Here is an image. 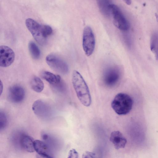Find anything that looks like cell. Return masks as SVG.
<instances>
[{"mask_svg": "<svg viewBox=\"0 0 158 158\" xmlns=\"http://www.w3.org/2000/svg\"><path fill=\"white\" fill-rule=\"evenodd\" d=\"M72 78L73 86L79 100L84 106H89L91 103V96L88 86L83 77L78 72L74 70Z\"/></svg>", "mask_w": 158, "mask_h": 158, "instance_id": "6da1fadb", "label": "cell"}, {"mask_svg": "<svg viewBox=\"0 0 158 158\" xmlns=\"http://www.w3.org/2000/svg\"><path fill=\"white\" fill-rule=\"evenodd\" d=\"M26 26L35 41L40 45H45L47 37L52 33L51 27L41 25L34 19L28 18L25 21Z\"/></svg>", "mask_w": 158, "mask_h": 158, "instance_id": "7a4b0ae2", "label": "cell"}, {"mask_svg": "<svg viewBox=\"0 0 158 158\" xmlns=\"http://www.w3.org/2000/svg\"><path fill=\"white\" fill-rule=\"evenodd\" d=\"M132 98L127 94L120 93L117 94L112 102L111 106L114 111L119 115L129 113L133 105Z\"/></svg>", "mask_w": 158, "mask_h": 158, "instance_id": "3957f363", "label": "cell"}, {"mask_svg": "<svg viewBox=\"0 0 158 158\" xmlns=\"http://www.w3.org/2000/svg\"><path fill=\"white\" fill-rule=\"evenodd\" d=\"M109 9L114 26L121 31L127 30L130 27L129 22L119 7L111 4L109 6Z\"/></svg>", "mask_w": 158, "mask_h": 158, "instance_id": "277c9868", "label": "cell"}, {"mask_svg": "<svg viewBox=\"0 0 158 158\" xmlns=\"http://www.w3.org/2000/svg\"><path fill=\"white\" fill-rule=\"evenodd\" d=\"M95 41L94 35L91 27L86 26L84 28L82 36V47L87 56L91 55L95 48Z\"/></svg>", "mask_w": 158, "mask_h": 158, "instance_id": "5b68a950", "label": "cell"}, {"mask_svg": "<svg viewBox=\"0 0 158 158\" xmlns=\"http://www.w3.org/2000/svg\"><path fill=\"white\" fill-rule=\"evenodd\" d=\"M121 73L119 69L115 66L109 67L104 71L103 75V81L106 85L113 87L119 82Z\"/></svg>", "mask_w": 158, "mask_h": 158, "instance_id": "8992f818", "label": "cell"}, {"mask_svg": "<svg viewBox=\"0 0 158 158\" xmlns=\"http://www.w3.org/2000/svg\"><path fill=\"white\" fill-rule=\"evenodd\" d=\"M46 61L48 65L55 71L63 74L67 73L69 71L67 63L57 56L50 54L46 57Z\"/></svg>", "mask_w": 158, "mask_h": 158, "instance_id": "52a82bcc", "label": "cell"}, {"mask_svg": "<svg viewBox=\"0 0 158 158\" xmlns=\"http://www.w3.org/2000/svg\"><path fill=\"white\" fill-rule=\"evenodd\" d=\"M0 66L4 68L10 66L14 62L15 54L13 50L6 45L0 46Z\"/></svg>", "mask_w": 158, "mask_h": 158, "instance_id": "ba28073f", "label": "cell"}, {"mask_svg": "<svg viewBox=\"0 0 158 158\" xmlns=\"http://www.w3.org/2000/svg\"><path fill=\"white\" fill-rule=\"evenodd\" d=\"M25 96L24 89L19 85H15L10 87L8 91V96L10 100L14 103L22 102Z\"/></svg>", "mask_w": 158, "mask_h": 158, "instance_id": "9c48e42d", "label": "cell"}, {"mask_svg": "<svg viewBox=\"0 0 158 158\" xmlns=\"http://www.w3.org/2000/svg\"><path fill=\"white\" fill-rule=\"evenodd\" d=\"M110 141L117 149L124 148L127 143V140L121 132L119 131H114L110 135Z\"/></svg>", "mask_w": 158, "mask_h": 158, "instance_id": "30bf717a", "label": "cell"}, {"mask_svg": "<svg viewBox=\"0 0 158 158\" xmlns=\"http://www.w3.org/2000/svg\"><path fill=\"white\" fill-rule=\"evenodd\" d=\"M49 109L46 103L40 99L35 101L32 106V110L34 113L37 116L42 118L47 116Z\"/></svg>", "mask_w": 158, "mask_h": 158, "instance_id": "8fae6325", "label": "cell"}, {"mask_svg": "<svg viewBox=\"0 0 158 158\" xmlns=\"http://www.w3.org/2000/svg\"><path fill=\"white\" fill-rule=\"evenodd\" d=\"M35 151L40 156L45 158H52L49 153V150L47 145L43 141L36 140L34 141Z\"/></svg>", "mask_w": 158, "mask_h": 158, "instance_id": "7c38bea8", "label": "cell"}, {"mask_svg": "<svg viewBox=\"0 0 158 158\" xmlns=\"http://www.w3.org/2000/svg\"><path fill=\"white\" fill-rule=\"evenodd\" d=\"M40 75L42 78L52 85L59 87L61 84V78L59 75L44 71L41 72Z\"/></svg>", "mask_w": 158, "mask_h": 158, "instance_id": "4fadbf2b", "label": "cell"}, {"mask_svg": "<svg viewBox=\"0 0 158 158\" xmlns=\"http://www.w3.org/2000/svg\"><path fill=\"white\" fill-rule=\"evenodd\" d=\"M34 141L31 137L26 135H23L20 139V143L23 148L29 152H33L35 151Z\"/></svg>", "mask_w": 158, "mask_h": 158, "instance_id": "5bb4252c", "label": "cell"}, {"mask_svg": "<svg viewBox=\"0 0 158 158\" xmlns=\"http://www.w3.org/2000/svg\"><path fill=\"white\" fill-rule=\"evenodd\" d=\"M30 85L32 89L37 93L42 91L44 87V84L42 80L36 76H34L32 78Z\"/></svg>", "mask_w": 158, "mask_h": 158, "instance_id": "9a60e30c", "label": "cell"}, {"mask_svg": "<svg viewBox=\"0 0 158 158\" xmlns=\"http://www.w3.org/2000/svg\"><path fill=\"white\" fill-rule=\"evenodd\" d=\"M151 51L153 53L156 60H158V33L155 32L152 35L150 44Z\"/></svg>", "mask_w": 158, "mask_h": 158, "instance_id": "2e32d148", "label": "cell"}, {"mask_svg": "<svg viewBox=\"0 0 158 158\" xmlns=\"http://www.w3.org/2000/svg\"><path fill=\"white\" fill-rule=\"evenodd\" d=\"M101 12L104 15L108 16L110 14L109 6L111 4L110 0H97Z\"/></svg>", "mask_w": 158, "mask_h": 158, "instance_id": "e0dca14e", "label": "cell"}, {"mask_svg": "<svg viewBox=\"0 0 158 158\" xmlns=\"http://www.w3.org/2000/svg\"><path fill=\"white\" fill-rule=\"evenodd\" d=\"M28 47L32 57L35 59H39L40 55V52L36 44L33 41H31L28 44Z\"/></svg>", "mask_w": 158, "mask_h": 158, "instance_id": "ac0fdd59", "label": "cell"}, {"mask_svg": "<svg viewBox=\"0 0 158 158\" xmlns=\"http://www.w3.org/2000/svg\"><path fill=\"white\" fill-rule=\"evenodd\" d=\"M7 123V119L6 114L3 112L0 113V130L4 129Z\"/></svg>", "mask_w": 158, "mask_h": 158, "instance_id": "d6986e66", "label": "cell"}, {"mask_svg": "<svg viewBox=\"0 0 158 158\" xmlns=\"http://www.w3.org/2000/svg\"><path fill=\"white\" fill-rule=\"evenodd\" d=\"M78 153L75 149H72L70 150L69 153L68 158H78Z\"/></svg>", "mask_w": 158, "mask_h": 158, "instance_id": "ffe728a7", "label": "cell"}, {"mask_svg": "<svg viewBox=\"0 0 158 158\" xmlns=\"http://www.w3.org/2000/svg\"><path fill=\"white\" fill-rule=\"evenodd\" d=\"M95 154L93 153L86 152L82 155V157H94Z\"/></svg>", "mask_w": 158, "mask_h": 158, "instance_id": "44dd1931", "label": "cell"}, {"mask_svg": "<svg viewBox=\"0 0 158 158\" xmlns=\"http://www.w3.org/2000/svg\"><path fill=\"white\" fill-rule=\"evenodd\" d=\"M48 138V135L47 134H44L42 135V138L44 140H47Z\"/></svg>", "mask_w": 158, "mask_h": 158, "instance_id": "7402d4cb", "label": "cell"}, {"mask_svg": "<svg viewBox=\"0 0 158 158\" xmlns=\"http://www.w3.org/2000/svg\"><path fill=\"white\" fill-rule=\"evenodd\" d=\"M127 5H130L131 3V0H123Z\"/></svg>", "mask_w": 158, "mask_h": 158, "instance_id": "603a6c76", "label": "cell"}, {"mask_svg": "<svg viewBox=\"0 0 158 158\" xmlns=\"http://www.w3.org/2000/svg\"><path fill=\"white\" fill-rule=\"evenodd\" d=\"M3 90V85L2 82L1 81H0V91H1V94Z\"/></svg>", "mask_w": 158, "mask_h": 158, "instance_id": "cb8c5ba5", "label": "cell"}]
</instances>
